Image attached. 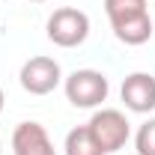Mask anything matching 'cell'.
I'll return each instance as SVG.
<instances>
[{"label":"cell","instance_id":"5b68a950","mask_svg":"<svg viewBox=\"0 0 155 155\" xmlns=\"http://www.w3.org/2000/svg\"><path fill=\"white\" fill-rule=\"evenodd\" d=\"M119 96L131 114H152L155 110V78L146 72H134L122 81Z\"/></svg>","mask_w":155,"mask_h":155},{"label":"cell","instance_id":"3957f363","mask_svg":"<svg viewBox=\"0 0 155 155\" xmlns=\"http://www.w3.org/2000/svg\"><path fill=\"white\" fill-rule=\"evenodd\" d=\"M45 30H48V39L54 45H60V48H78L90 36V15L75 9V6H63V9L51 12Z\"/></svg>","mask_w":155,"mask_h":155},{"label":"cell","instance_id":"7a4b0ae2","mask_svg":"<svg viewBox=\"0 0 155 155\" xmlns=\"http://www.w3.org/2000/svg\"><path fill=\"white\" fill-rule=\"evenodd\" d=\"M63 90H66V98L75 107L90 110V107H98L101 101H107L110 84H107L104 72H98V69H75L63 81Z\"/></svg>","mask_w":155,"mask_h":155},{"label":"cell","instance_id":"277c9868","mask_svg":"<svg viewBox=\"0 0 155 155\" xmlns=\"http://www.w3.org/2000/svg\"><path fill=\"white\" fill-rule=\"evenodd\" d=\"M21 87L30 93V96H48L54 93L60 84H63V69L54 57H30L24 66H21Z\"/></svg>","mask_w":155,"mask_h":155},{"label":"cell","instance_id":"8992f818","mask_svg":"<svg viewBox=\"0 0 155 155\" xmlns=\"http://www.w3.org/2000/svg\"><path fill=\"white\" fill-rule=\"evenodd\" d=\"M12 152L15 155H57L51 137L42 122H18L12 131Z\"/></svg>","mask_w":155,"mask_h":155},{"label":"cell","instance_id":"30bf717a","mask_svg":"<svg viewBox=\"0 0 155 155\" xmlns=\"http://www.w3.org/2000/svg\"><path fill=\"white\" fill-rule=\"evenodd\" d=\"M134 146H137V155H155V116L137 128Z\"/></svg>","mask_w":155,"mask_h":155},{"label":"cell","instance_id":"7c38bea8","mask_svg":"<svg viewBox=\"0 0 155 155\" xmlns=\"http://www.w3.org/2000/svg\"><path fill=\"white\" fill-rule=\"evenodd\" d=\"M33 3H45V0H33Z\"/></svg>","mask_w":155,"mask_h":155},{"label":"cell","instance_id":"ba28073f","mask_svg":"<svg viewBox=\"0 0 155 155\" xmlns=\"http://www.w3.org/2000/svg\"><path fill=\"white\" fill-rule=\"evenodd\" d=\"M63 149H66V155H104L101 149H98V143L93 140V134H90V128H87V125L72 128V131L66 134Z\"/></svg>","mask_w":155,"mask_h":155},{"label":"cell","instance_id":"9c48e42d","mask_svg":"<svg viewBox=\"0 0 155 155\" xmlns=\"http://www.w3.org/2000/svg\"><path fill=\"white\" fill-rule=\"evenodd\" d=\"M104 12H107V21L114 24V21L146 12V0H104Z\"/></svg>","mask_w":155,"mask_h":155},{"label":"cell","instance_id":"8fae6325","mask_svg":"<svg viewBox=\"0 0 155 155\" xmlns=\"http://www.w3.org/2000/svg\"><path fill=\"white\" fill-rule=\"evenodd\" d=\"M3 104H6V96H3V87H0V114H3Z\"/></svg>","mask_w":155,"mask_h":155},{"label":"cell","instance_id":"6da1fadb","mask_svg":"<svg viewBox=\"0 0 155 155\" xmlns=\"http://www.w3.org/2000/svg\"><path fill=\"white\" fill-rule=\"evenodd\" d=\"M87 128H90L93 140L98 143V149L104 155L119 152L128 143V137H131V122L125 119L122 110H116V107H101V110H96V114L90 116Z\"/></svg>","mask_w":155,"mask_h":155},{"label":"cell","instance_id":"4fadbf2b","mask_svg":"<svg viewBox=\"0 0 155 155\" xmlns=\"http://www.w3.org/2000/svg\"><path fill=\"white\" fill-rule=\"evenodd\" d=\"M0 149H3V146H0Z\"/></svg>","mask_w":155,"mask_h":155},{"label":"cell","instance_id":"52a82bcc","mask_svg":"<svg viewBox=\"0 0 155 155\" xmlns=\"http://www.w3.org/2000/svg\"><path fill=\"white\" fill-rule=\"evenodd\" d=\"M110 27H114V36L122 45H143L155 33V21L149 18V12H140V15H131V18L114 21Z\"/></svg>","mask_w":155,"mask_h":155}]
</instances>
